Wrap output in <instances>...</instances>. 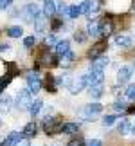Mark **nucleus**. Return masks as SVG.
Here are the masks:
<instances>
[{
	"label": "nucleus",
	"mask_w": 135,
	"mask_h": 146,
	"mask_svg": "<svg viewBox=\"0 0 135 146\" xmlns=\"http://www.w3.org/2000/svg\"><path fill=\"white\" fill-rule=\"evenodd\" d=\"M99 31L103 36H110L114 33V20L110 16H105V18L99 20Z\"/></svg>",
	"instance_id": "423d86ee"
},
{
	"label": "nucleus",
	"mask_w": 135,
	"mask_h": 146,
	"mask_svg": "<svg viewBox=\"0 0 135 146\" xmlns=\"http://www.w3.org/2000/svg\"><path fill=\"white\" fill-rule=\"evenodd\" d=\"M42 106H43V101L42 99H34L32 103L29 105V112H31V115L34 117V115H38L40 114V110H42Z\"/></svg>",
	"instance_id": "b1692460"
},
{
	"label": "nucleus",
	"mask_w": 135,
	"mask_h": 146,
	"mask_svg": "<svg viewBox=\"0 0 135 146\" xmlns=\"http://www.w3.org/2000/svg\"><path fill=\"white\" fill-rule=\"evenodd\" d=\"M69 146H85V144H83L81 139H72V141L69 143Z\"/></svg>",
	"instance_id": "a19ab883"
},
{
	"label": "nucleus",
	"mask_w": 135,
	"mask_h": 146,
	"mask_svg": "<svg viewBox=\"0 0 135 146\" xmlns=\"http://www.w3.org/2000/svg\"><path fill=\"white\" fill-rule=\"evenodd\" d=\"M106 50V42H97L95 45H92V49L88 50V58L90 60H97L99 56H103V52Z\"/></svg>",
	"instance_id": "6e6552de"
},
{
	"label": "nucleus",
	"mask_w": 135,
	"mask_h": 146,
	"mask_svg": "<svg viewBox=\"0 0 135 146\" xmlns=\"http://www.w3.org/2000/svg\"><path fill=\"white\" fill-rule=\"evenodd\" d=\"M56 88H58V80H56L52 74H47V78H45V90L56 92Z\"/></svg>",
	"instance_id": "f3484780"
},
{
	"label": "nucleus",
	"mask_w": 135,
	"mask_h": 146,
	"mask_svg": "<svg viewBox=\"0 0 135 146\" xmlns=\"http://www.w3.org/2000/svg\"><path fill=\"white\" fill-rule=\"evenodd\" d=\"M61 126H63V123H61L60 117L56 115H47V119L43 121V132L47 133V135H56V133H61Z\"/></svg>",
	"instance_id": "f257e3e1"
},
{
	"label": "nucleus",
	"mask_w": 135,
	"mask_h": 146,
	"mask_svg": "<svg viewBox=\"0 0 135 146\" xmlns=\"http://www.w3.org/2000/svg\"><path fill=\"white\" fill-rule=\"evenodd\" d=\"M13 146H31V144H29V139L25 137V139H20V141H16Z\"/></svg>",
	"instance_id": "58836bf2"
},
{
	"label": "nucleus",
	"mask_w": 135,
	"mask_h": 146,
	"mask_svg": "<svg viewBox=\"0 0 135 146\" xmlns=\"http://www.w3.org/2000/svg\"><path fill=\"white\" fill-rule=\"evenodd\" d=\"M88 92L92 98H101L105 94V85L103 83H97V85H90L88 87Z\"/></svg>",
	"instance_id": "aec40b11"
},
{
	"label": "nucleus",
	"mask_w": 135,
	"mask_h": 146,
	"mask_svg": "<svg viewBox=\"0 0 135 146\" xmlns=\"http://www.w3.org/2000/svg\"><path fill=\"white\" fill-rule=\"evenodd\" d=\"M11 78H13L11 74H7V76H2V78H0V94H2V90H4L5 87H7V83L11 81Z\"/></svg>",
	"instance_id": "c756f323"
},
{
	"label": "nucleus",
	"mask_w": 135,
	"mask_h": 146,
	"mask_svg": "<svg viewBox=\"0 0 135 146\" xmlns=\"http://www.w3.org/2000/svg\"><path fill=\"white\" fill-rule=\"evenodd\" d=\"M81 15V7L79 5H69V13H67V16H69V18H72V20H76L77 16Z\"/></svg>",
	"instance_id": "cd10ccee"
},
{
	"label": "nucleus",
	"mask_w": 135,
	"mask_h": 146,
	"mask_svg": "<svg viewBox=\"0 0 135 146\" xmlns=\"http://www.w3.org/2000/svg\"><path fill=\"white\" fill-rule=\"evenodd\" d=\"M87 35L92 36V38L101 35V31H99V20H90L88 22V24H87Z\"/></svg>",
	"instance_id": "f8f14e48"
},
{
	"label": "nucleus",
	"mask_w": 135,
	"mask_h": 146,
	"mask_svg": "<svg viewBox=\"0 0 135 146\" xmlns=\"http://www.w3.org/2000/svg\"><path fill=\"white\" fill-rule=\"evenodd\" d=\"M56 43H58V40H56V38L50 35V36H47V40H45V47H56Z\"/></svg>",
	"instance_id": "473e14b6"
},
{
	"label": "nucleus",
	"mask_w": 135,
	"mask_h": 146,
	"mask_svg": "<svg viewBox=\"0 0 135 146\" xmlns=\"http://www.w3.org/2000/svg\"><path fill=\"white\" fill-rule=\"evenodd\" d=\"M61 27V18H56V20H52V24H50V29L52 31H58Z\"/></svg>",
	"instance_id": "e433bc0d"
},
{
	"label": "nucleus",
	"mask_w": 135,
	"mask_h": 146,
	"mask_svg": "<svg viewBox=\"0 0 135 146\" xmlns=\"http://www.w3.org/2000/svg\"><path fill=\"white\" fill-rule=\"evenodd\" d=\"M9 108H11V98L7 96V94H2V96H0V110L7 112Z\"/></svg>",
	"instance_id": "393cba45"
},
{
	"label": "nucleus",
	"mask_w": 135,
	"mask_h": 146,
	"mask_svg": "<svg viewBox=\"0 0 135 146\" xmlns=\"http://www.w3.org/2000/svg\"><path fill=\"white\" fill-rule=\"evenodd\" d=\"M11 4H13V0H0V9H7L11 7Z\"/></svg>",
	"instance_id": "4c0bfd02"
},
{
	"label": "nucleus",
	"mask_w": 135,
	"mask_h": 146,
	"mask_svg": "<svg viewBox=\"0 0 135 146\" xmlns=\"http://www.w3.org/2000/svg\"><path fill=\"white\" fill-rule=\"evenodd\" d=\"M7 49H9L7 43H0V52H4V50H7Z\"/></svg>",
	"instance_id": "79ce46f5"
},
{
	"label": "nucleus",
	"mask_w": 135,
	"mask_h": 146,
	"mask_svg": "<svg viewBox=\"0 0 135 146\" xmlns=\"http://www.w3.org/2000/svg\"><path fill=\"white\" fill-rule=\"evenodd\" d=\"M132 76H133V67H121L119 70H117V83H126V81H130L132 80Z\"/></svg>",
	"instance_id": "0eeeda50"
},
{
	"label": "nucleus",
	"mask_w": 135,
	"mask_h": 146,
	"mask_svg": "<svg viewBox=\"0 0 135 146\" xmlns=\"http://www.w3.org/2000/svg\"><path fill=\"white\" fill-rule=\"evenodd\" d=\"M36 65H38V67H40V65L49 67V65H56V61H54V58H52L49 52H42L40 58H38V63H36Z\"/></svg>",
	"instance_id": "a211bd4d"
},
{
	"label": "nucleus",
	"mask_w": 135,
	"mask_h": 146,
	"mask_svg": "<svg viewBox=\"0 0 135 146\" xmlns=\"http://www.w3.org/2000/svg\"><path fill=\"white\" fill-rule=\"evenodd\" d=\"M74 40L77 42V43H85V40H87V35L83 31H76L74 33Z\"/></svg>",
	"instance_id": "7c9ffc66"
},
{
	"label": "nucleus",
	"mask_w": 135,
	"mask_h": 146,
	"mask_svg": "<svg viewBox=\"0 0 135 146\" xmlns=\"http://www.w3.org/2000/svg\"><path fill=\"white\" fill-rule=\"evenodd\" d=\"M56 11H58V13H60V15H67V13H69V5H67V4H63V2H61V4L58 5V7H56Z\"/></svg>",
	"instance_id": "c9c22d12"
},
{
	"label": "nucleus",
	"mask_w": 135,
	"mask_h": 146,
	"mask_svg": "<svg viewBox=\"0 0 135 146\" xmlns=\"http://www.w3.org/2000/svg\"><path fill=\"white\" fill-rule=\"evenodd\" d=\"M31 103H32L31 92L29 90H20L18 96H16V108H18V110H25V108H29Z\"/></svg>",
	"instance_id": "20e7f679"
},
{
	"label": "nucleus",
	"mask_w": 135,
	"mask_h": 146,
	"mask_svg": "<svg viewBox=\"0 0 135 146\" xmlns=\"http://www.w3.org/2000/svg\"><path fill=\"white\" fill-rule=\"evenodd\" d=\"M22 15H24V20L25 22H32L34 24V20L40 16V7H38L36 4H27L24 9H22Z\"/></svg>",
	"instance_id": "7ed1b4c3"
},
{
	"label": "nucleus",
	"mask_w": 135,
	"mask_h": 146,
	"mask_svg": "<svg viewBox=\"0 0 135 146\" xmlns=\"http://www.w3.org/2000/svg\"><path fill=\"white\" fill-rule=\"evenodd\" d=\"M126 98L128 99H135V85H128L126 87Z\"/></svg>",
	"instance_id": "72a5a7b5"
},
{
	"label": "nucleus",
	"mask_w": 135,
	"mask_h": 146,
	"mask_svg": "<svg viewBox=\"0 0 135 146\" xmlns=\"http://www.w3.org/2000/svg\"><path fill=\"white\" fill-rule=\"evenodd\" d=\"M22 133L29 139V137H36V133H38V125L34 121H31V123H27V125L24 126V130H22Z\"/></svg>",
	"instance_id": "4468645a"
},
{
	"label": "nucleus",
	"mask_w": 135,
	"mask_h": 146,
	"mask_svg": "<svg viewBox=\"0 0 135 146\" xmlns=\"http://www.w3.org/2000/svg\"><path fill=\"white\" fill-rule=\"evenodd\" d=\"M106 65H108V58L106 56H99L97 60L92 61V70H105Z\"/></svg>",
	"instance_id": "6ab92c4d"
},
{
	"label": "nucleus",
	"mask_w": 135,
	"mask_h": 146,
	"mask_svg": "<svg viewBox=\"0 0 135 146\" xmlns=\"http://www.w3.org/2000/svg\"><path fill=\"white\" fill-rule=\"evenodd\" d=\"M20 135H22L20 132H11L9 135L2 141V144H0V146H13L16 141H20Z\"/></svg>",
	"instance_id": "5701e85b"
},
{
	"label": "nucleus",
	"mask_w": 135,
	"mask_h": 146,
	"mask_svg": "<svg viewBox=\"0 0 135 146\" xmlns=\"http://www.w3.org/2000/svg\"><path fill=\"white\" fill-rule=\"evenodd\" d=\"M105 81V70H90L88 74V87L90 85H97V83Z\"/></svg>",
	"instance_id": "9d476101"
},
{
	"label": "nucleus",
	"mask_w": 135,
	"mask_h": 146,
	"mask_svg": "<svg viewBox=\"0 0 135 146\" xmlns=\"http://www.w3.org/2000/svg\"><path fill=\"white\" fill-rule=\"evenodd\" d=\"M61 58H63V60L60 61V65H70V63H74V60H76V52H72V50H69V52H67V54H63Z\"/></svg>",
	"instance_id": "bb28decb"
},
{
	"label": "nucleus",
	"mask_w": 135,
	"mask_h": 146,
	"mask_svg": "<svg viewBox=\"0 0 135 146\" xmlns=\"http://www.w3.org/2000/svg\"><path fill=\"white\" fill-rule=\"evenodd\" d=\"M22 35H24V29L20 25H13L7 29V36H11V38H20Z\"/></svg>",
	"instance_id": "a878e982"
},
{
	"label": "nucleus",
	"mask_w": 135,
	"mask_h": 146,
	"mask_svg": "<svg viewBox=\"0 0 135 146\" xmlns=\"http://www.w3.org/2000/svg\"><path fill=\"white\" fill-rule=\"evenodd\" d=\"M133 69H135V60H133Z\"/></svg>",
	"instance_id": "37998d69"
},
{
	"label": "nucleus",
	"mask_w": 135,
	"mask_h": 146,
	"mask_svg": "<svg viewBox=\"0 0 135 146\" xmlns=\"http://www.w3.org/2000/svg\"><path fill=\"white\" fill-rule=\"evenodd\" d=\"M87 146H103V143H101L99 139H90V141L87 143Z\"/></svg>",
	"instance_id": "ea45409f"
},
{
	"label": "nucleus",
	"mask_w": 135,
	"mask_h": 146,
	"mask_svg": "<svg viewBox=\"0 0 135 146\" xmlns=\"http://www.w3.org/2000/svg\"><path fill=\"white\" fill-rule=\"evenodd\" d=\"M47 20H49V18L42 13V15L34 20V29H36L38 33H45V31H47Z\"/></svg>",
	"instance_id": "dca6fc26"
},
{
	"label": "nucleus",
	"mask_w": 135,
	"mask_h": 146,
	"mask_svg": "<svg viewBox=\"0 0 135 146\" xmlns=\"http://www.w3.org/2000/svg\"><path fill=\"white\" fill-rule=\"evenodd\" d=\"M34 45H36V38H34V36L24 38V47H25V49H31V47H34Z\"/></svg>",
	"instance_id": "c85d7f7f"
},
{
	"label": "nucleus",
	"mask_w": 135,
	"mask_h": 146,
	"mask_svg": "<svg viewBox=\"0 0 135 146\" xmlns=\"http://www.w3.org/2000/svg\"><path fill=\"white\" fill-rule=\"evenodd\" d=\"M88 87V74H79L77 76V80L70 85V92L72 94H79L83 88Z\"/></svg>",
	"instance_id": "39448f33"
},
{
	"label": "nucleus",
	"mask_w": 135,
	"mask_h": 146,
	"mask_svg": "<svg viewBox=\"0 0 135 146\" xmlns=\"http://www.w3.org/2000/svg\"><path fill=\"white\" fill-rule=\"evenodd\" d=\"M114 43H115L117 47H121V49H132L133 40H132L130 36H126V35H117L114 38Z\"/></svg>",
	"instance_id": "1a4fd4ad"
},
{
	"label": "nucleus",
	"mask_w": 135,
	"mask_h": 146,
	"mask_svg": "<svg viewBox=\"0 0 135 146\" xmlns=\"http://www.w3.org/2000/svg\"><path fill=\"white\" fill-rule=\"evenodd\" d=\"M69 50H70V42L69 40H60L58 43H56V52H58L60 56L67 54Z\"/></svg>",
	"instance_id": "4be33fe9"
},
{
	"label": "nucleus",
	"mask_w": 135,
	"mask_h": 146,
	"mask_svg": "<svg viewBox=\"0 0 135 146\" xmlns=\"http://www.w3.org/2000/svg\"><path fill=\"white\" fill-rule=\"evenodd\" d=\"M77 132H79L77 123H63V126H61V133H65V135H74Z\"/></svg>",
	"instance_id": "2eb2a0df"
},
{
	"label": "nucleus",
	"mask_w": 135,
	"mask_h": 146,
	"mask_svg": "<svg viewBox=\"0 0 135 146\" xmlns=\"http://www.w3.org/2000/svg\"><path fill=\"white\" fill-rule=\"evenodd\" d=\"M25 80H27V90H29L31 94L40 92V88H42V78H40V74H38L36 70L27 72Z\"/></svg>",
	"instance_id": "f03ea898"
},
{
	"label": "nucleus",
	"mask_w": 135,
	"mask_h": 146,
	"mask_svg": "<svg viewBox=\"0 0 135 146\" xmlns=\"http://www.w3.org/2000/svg\"><path fill=\"white\" fill-rule=\"evenodd\" d=\"M0 126H2V121H0Z\"/></svg>",
	"instance_id": "a18cd8bd"
},
{
	"label": "nucleus",
	"mask_w": 135,
	"mask_h": 146,
	"mask_svg": "<svg viewBox=\"0 0 135 146\" xmlns=\"http://www.w3.org/2000/svg\"><path fill=\"white\" fill-rule=\"evenodd\" d=\"M103 112V105L101 103H88L85 106V115L87 119H90V115H95V114H101Z\"/></svg>",
	"instance_id": "9b49d317"
},
{
	"label": "nucleus",
	"mask_w": 135,
	"mask_h": 146,
	"mask_svg": "<svg viewBox=\"0 0 135 146\" xmlns=\"http://www.w3.org/2000/svg\"><path fill=\"white\" fill-rule=\"evenodd\" d=\"M114 110L115 112H124L126 110V103H124V101H115V103H114Z\"/></svg>",
	"instance_id": "2f4dec72"
},
{
	"label": "nucleus",
	"mask_w": 135,
	"mask_h": 146,
	"mask_svg": "<svg viewBox=\"0 0 135 146\" xmlns=\"http://www.w3.org/2000/svg\"><path fill=\"white\" fill-rule=\"evenodd\" d=\"M115 119H117L115 115H106V117H103V125L105 126H110V125H114V123H115Z\"/></svg>",
	"instance_id": "f704fd0d"
},
{
	"label": "nucleus",
	"mask_w": 135,
	"mask_h": 146,
	"mask_svg": "<svg viewBox=\"0 0 135 146\" xmlns=\"http://www.w3.org/2000/svg\"><path fill=\"white\" fill-rule=\"evenodd\" d=\"M132 133H135V126H133V132H132Z\"/></svg>",
	"instance_id": "c03bdc74"
},
{
	"label": "nucleus",
	"mask_w": 135,
	"mask_h": 146,
	"mask_svg": "<svg viewBox=\"0 0 135 146\" xmlns=\"http://www.w3.org/2000/svg\"><path fill=\"white\" fill-rule=\"evenodd\" d=\"M117 132H119L121 135H126V133L133 132V126L130 125V121H128V119H122L119 125H117Z\"/></svg>",
	"instance_id": "412c9836"
},
{
	"label": "nucleus",
	"mask_w": 135,
	"mask_h": 146,
	"mask_svg": "<svg viewBox=\"0 0 135 146\" xmlns=\"http://www.w3.org/2000/svg\"><path fill=\"white\" fill-rule=\"evenodd\" d=\"M42 13L47 16V18H52L54 13H56V2L54 0H45L43 2V11Z\"/></svg>",
	"instance_id": "ddd939ff"
}]
</instances>
